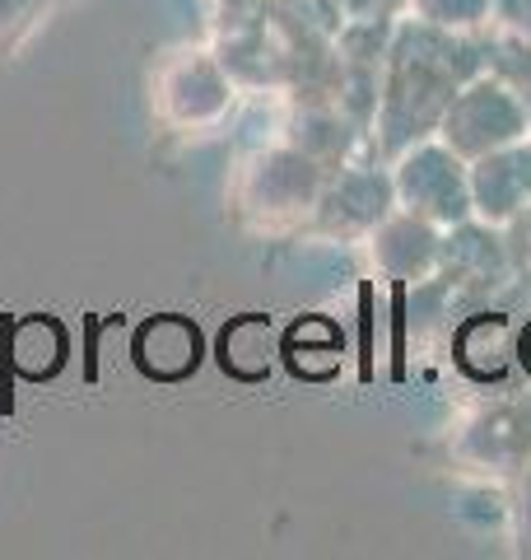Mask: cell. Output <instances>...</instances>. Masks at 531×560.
I'll list each match as a JSON object with an SVG mask.
<instances>
[{"instance_id": "cell-7", "label": "cell", "mask_w": 531, "mask_h": 560, "mask_svg": "<svg viewBox=\"0 0 531 560\" xmlns=\"http://www.w3.org/2000/svg\"><path fill=\"white\" fill-rule=\"evenodd\" d=\"M397 210V183L387 160H345L341 168L327 173V187L312 210V234L335 238V243H364L378 224Z\"/></svg>"}, {"instance_id": "cell-13", "label": "cell", "mask_w": 531, "mask_h": 560, "mask_svg": "<svg viewBox=\"0 0 531 560\" xmlns=\"http://www.w3.org/2000/svg\"><path fill=\"white\" fill-rule=\"evenodd\" d=\"M280 355H285V364L298 378H331V374H341V364H345L341 327L327 323V318L294 323L285 337H280Z\"/></svg>"}, {"instance_id": "cell-11", "label": "cell", "mask_w": 531, "mask_h": 560, "mask_svg": "<svg viewBox=\"0 0 531 560\" xmlns=\"http://www.w3.org/2000/svg\"><path fill=\"white\" fill-rule=\"evenodd\" d=\"M135 360H140V370L154 378H182L201 364V331L187 318H173V313L168 318H154L140 327Z\"/></svg>"}, {"instance_id": "cell-17", "label": "cell", "mask_w": 531, "mask_h": 560, "mask_svg": "<svg viewBox=\"0 0 531 560\" xmlns=\"http://www.w3.org/2000/svg\"><path fill=\"white\" fill-rule=\"evenodd\" d=\"M266 20H271V0H205L210 38H228V33L261 28Z\"/></svg>"}, {"instance_id": "cell-2", "label": "cell", "mask_w": 531, "mask_h": 560, "mask_svg": "<svg viewBox=\"0 0 531 560\" xmlns=\"http://www.w3.org/2000/svg\"><path fill=\"white\" fill-rule=\"evenodd\" d=\"M327 164L290 145L285 136H271L266 145L247 150L234 178H228V215L247 234L261 238H285L312 224L317 197L327 187Z\"/></svg>"}, {"instance_id": "cell-4", "label": "cell", "mask_w": 531, "mask_h": 560, "mask_svg": "<svg viewBox=\"0 0 531 560\" xmlns=\"http://www.w3.org/2000/svg\"><path fill=\"white\" fill-rule=\"evenodd\" d=\"M448 453L475 477H518L531 463V393L471 401L452 420Z\"/></svg>"}, {"instance_id": "cell-10", "label": "cell", "mask_w": 531, "mask_h": 560, "mask_svg": "<svg viewBox=\"0 0 531 560\" xmlns=\"http://www.w3.org/2000/svg\"><path fill=\"white\" fill-rule=\"evenodd\" d=\"M452 360L475 378V383H499L512 364H518V327L504 313H475L457 327L452 337Z\"/></svg>"}, {"instance_id": "cell-6", "label": "cell", "mask_w": 531, "mask_h": 560, "mask_svg": "<svg viewBox=\"0 0 531 560\" xmlns=\"http://www.w3.org/2000/svg\"><path fill=\"white\" fill-rule=\"evenodd\" d=\"M392 183H397V206L411 215L452 230V224L475 220L471 206V168L457 150H448L438 136L420 140V145L401 150L392 160Z\"/></svg>"}, {"instance_id": "cell-18", "label": "cell", "mask_w": 531, "mask_h": 560, "mask_svg": "<svg viewBox=\"0 0 531 560\" xmlns=\"http://www.w3.org/2000/svg\"><path fill=\"white\" fill-rule=\"evenodd\" d=\"M508 518H512V537L522 541V551H531V463L518 471V477H512Z\"/></svg>"}, {"instance_id": "cell-16", "label": "cell", "mask_w": 531, "mask_h": 560, "mask_svg": "<svg viewBox=\"0 0 531 560\" xmlns=\"http://www.w3.org/2000/svg\"><path fill=\"white\" fill-rule=\"evenodd\" d=\"M51 5L57 0H0V61H10L43 28Z\"/></svg>"}, {"instance_id": "cell-1", "label": "cell", "mask_w": 531, "mask_h": 560, "mask_svg": "<svg viewBox=\"0 0 531 560\" xmlns=\"http://www.w3.org/2000/svg\"><path fill=\"white\" fill-rule=\"evenodd\" d=\"M485 66V33H452L424 24L415 14H401L382 61V90L374 127H368V150L392 164L401 150L429 140L457 90L471 75H481Z\"/></svg>"}, {"instance_id": "cell-15", "label": "cell", "mask_w": 531, "mask_h": 560, "mask_svg": "<svg viewBox=\"0 0 531 560\" xmlns=\"http://www.w3.org/2000/svg\"><path fill=\"white\" fill-rule=\"evenodd\" d=\"M405 14L452 33H485L494 24V0H405Z\"/></svg>"}, {"instance_id": "cell-12", "label": "cell", "mask_w": 531, "mask_h": 560, "mask_svg": "<svg viewBox=\"0 0 531 560\" xmlns=\"http://www.w3.org/2000/svg\"><path fill=\"white\" fill-rule=\"evenodd\" d=\"M275 355H280V331L271 318H261V313H243L220 337V364L243 383H257L271 374Z\"/></svg>"}, {"instance_id": "cell-19", "label": "cell", "mask_w": 531, "mask_h": 560, "mask_svg": "<svg viewBox=\"0 0 531 560\" xmlns=\"http://www.w3.org/2000/svg\"><path fill=\"white\" fill-rule=\"evenodd\" d=\"M489 28H504V33H512V38L531 43V0H494V24Z\"/></svg>"}, {"instance_id": "cell-20", "label": "cell", "mask_w": 531, "mask_h": 560, "mask_svg": "<svg viewBox=\"0 0 531 560\" xmlns=\"http://www.w3.org/2000/svg\"><path fill=\"white\" fill-rule=\"evenodd\" d=\"M345 20H368V14H405V0H335Z\"/></svg>"}, {"instance_id": "cell-21", "label": "cell", "mask_w": 531, "mask_h": 560, "mask_svg": "<svg viewBox=\"0 0 531 560\" xmlns=\"http://www.w3.org/2000/svg\"><path fill=\"white\" fill-rule=\"evenodd\" d=\"M518 364H522V370L531 374V323L518 331Z\"/></svg>"}, {"instance_id": "cell-8", "label": "cell", "mask_w": 531, "mask_h": 560, "mask_svg": "<svg viewBox=\"0 0 531 560\" xmlns=\"http://www.w3.org/2000/svg\"><path fill=\"white\" fill-rule=\"evenodd\" d=\"M442 234L448 230H438V224L397 206L364 243H368V257H374L378 276H387L392 285H429L442 271Z\"/></svg>"}, {"instance_id": "cell-5", "label": "cell", "mask_w": 531, "mask_h": 560, "mask_svg": "<svg viewBox=\"0 0 531 560\" xmlns=\"http://www.w3.org/2000/svg\"><path fill=\"white\" fill-rule=\"evenodd\" d=\"M434 136L471 164L489 150H504V145H512V140L531 136V117L522 108L518 90L485 66L481 75H471L462 90H457V98L448 103V113H442Z\"/></svg>"}, {"instance_id": "cell-14", "label": "cell", "mask_w": 531, "mask_h": 560, "mask_svg": "<svg viewBox=\"0 0 531 560\" xmlns=\"http://www.w3.org/2000/svg\"><path fill=\"white\" fill-rule=\"evenodd\" d=\"M485 57H489L494 75H504L512 90H518L522 108L531 117V43L512 38V33H504V28H485Z\"/></svg>"}, {"instance_id": "cell-3", "label": "cell", "mask_w": 531, "mask_h": 560, "mask_svg": "<svg viewBox=\"0 0 531 560\" xmlns=\"http://www.w3.org/2000/svg\"><path fill=\"white\" fill-rule=\"evenodd\" d=\"M238 84L210 43H182L150 70V113L173 136H210L238 108Z\"/></svg>"}, {"instance_id": "cell-9", "label": "cell", "mask_w": 531, "mask_h": 560, "mask_svg": "<svg viewBox=\"0 0 531 560\" xmlns=\"http://www.w3.org/2000/svg\"><path fill=\"white\" fill-rule=\"evenodd\" d=\"M471 206L475 220L508 230L518 215L531 210V136L512 140L504 150H489L471 160Z\"/></svg>"}]
</instances>
